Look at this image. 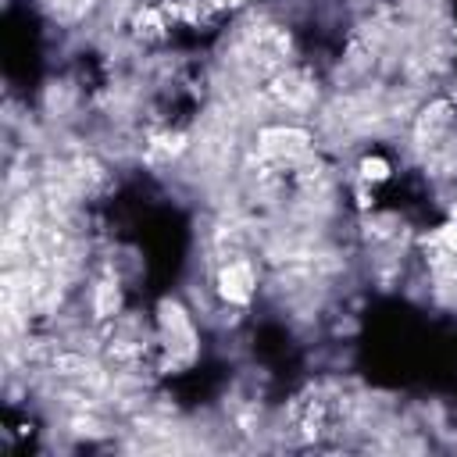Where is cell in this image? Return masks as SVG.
Here are the masks:
<instances>
[{
  "instance_id": "1",
  "label": "cell",
  "mask_w": 457,
  "mask_h": 457,
  "mask_svg": "<svg viewBox=\"0 0 457 457\" xmlns=\"http://www.w3.org/2000/svg\"><path fill=\"white\" fill-rule=\"evenodd\" d=\"M161 332H164V346L171 350V357H182V361L193 357L196 332H193V321L186 318V311L179 303H164L161 307Z\"/></svg>"
},
{
  "instance_id": "2",
  "label": "cell",
  "mask_w": 457,
  "mask_h": 457,
  "mask_svg": "<svg viewBox=\"0 0 457 457\" xmlns=\"http://www.w3.org/2000/svg\"><path fill=\"white\" fill-rule=\"evenodd\" d=\"M253 286H257V278H253V268L246 261H232L218 275V293L228 303H246L253 296Z\"/></svg>"
},
{
  "instance_id": "3",
  "label": "cell",
  "mask_w": 457,
  "mask_h": 457,
  "mask_svg": "<svg viewBox=\"0 0 457 457\" xmlns=\"http://www.w3.org/2000/svg\"><path fill=\"white\" fill-rule=\"evenodd\" d=\"M425 250L439 271H457V225H443L439 232H432L425 239Z\"/></svg>"
},
{
  "instance_id": "4",
  "label": "cell",
  "mask_w": 457,
  "mask_h": 457,
  "mask_svg": "<svg viewBox=\"0 0 457 457\" xmlns=\"http://www.w3.org/2000/svg\"><path fill=\"white\" fill-rule=\"evenodd\" d=\"M264 154H275V157H296L307 150V132L300 129H275V132H264V143H261Z\"/></svg>"
},
{
  "instance_id": "5",
  "label": "cell",
  "mask_w": 457,
  "mask_h": 457,
  "mask_svg": "<svg viewBox=\"0 0 457 457\" xmlns=\"http://www.w3.org/2000/svg\"><path fill=\"white\" fill-rule=\"evenodd\" d=\"M361 175H364L368 182H382V179H389V164H386L382 157H364V161H361Z\"/></svg>"
}]
</instances>
